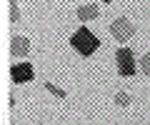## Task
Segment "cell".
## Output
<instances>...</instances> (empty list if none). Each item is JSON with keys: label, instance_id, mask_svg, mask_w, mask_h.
I'll return each mask as SVG.
<instances>
[{"label": "cell", "instance_id": "1", "mask_svg": "<svg viewBox=\"0 0 150 125\" xmlns=\"http://www.w3.org/2000/svg\"><path fill=\"white\" fill-rule=\"evenodd\" d=\"M70 45H73L83 58H90V55L100 48V40H98L88 28H78V30L73 33V38H70Z\"/></svg>", "mask_w": 150, "mask_h": 125}, {"label": "cell", "instance_id": "2", "mask_svg": "<svg viewBox=\"0 0 150 125\" xmlns=\"http://www.w3.org/2000/svg\"><path fill=\"white\" fill-rule=\"evenodd\" d=\"M110 35L118 40V43H128V40L135 35V25L128 20V18H115V20L110 23Z\"/></svg>", "mask_w": 150, "mask_h": 125}, {"label": "cell", "instance_id": "3", "mask_svg": "<svg viewBox=\"0 0 150 125\" xmlns=\"http://www.w3.org/2000/svg\"><path fill=\"white\" fill-rule=\"evenodd\" d=\"M115 58H118V73L123 78L135 75V55H133L130 48H120L118 53H115Z\"/></svg>", "mask_w": 150, "mask_h": 125}, {"label": "cell", "instance_id": "4", "mask_svg": "<svg viewBox=\"0 0 150 125\" xmlns=\"http://www.w3.org/2000/svg\"><path fill=\"white\" fill-rule=\"evenodd\" d=\"M10 75H13V80H15V83H28V80H33L35 73H33L30 63H20V65H13Z\"/></svg>", "mask_w": 150, "mask_h": 125}, {"label": "cell", "instance_id": "5", "mask_svg": "<svg viewBox=\"0 0 150 125\" xmlns=\"http://www.w3.org/2000/svg\"><path fill=\"white\" fill-rule=\"evenodd\" d=\"M10 53L15 55V58H25L28 53H30V40L23 38V35H15L10 43Z\"/></svg>", "mask_w": 150, "mask_h": 125}, {"label": "cell", "instance_id": "6", "mask_svg": "<svg viewBox=\"0 0 150 125\" xmlns=\"http://www.w3.org/2000/svg\"><path fill=\"white\" fill-rule=\"evenodd\" d=\"M98 15H100V10H98L95 5H80V8H78V20H80V23L95 20Z\"/></svg>", "mask_w": 150, "mask_h": 125}, {"label": "cell", "instance_id": "7", "mask_svg": "<svg viewBox=\"0 0 150 125\" xmlns=\"http://www.w3.org/2000/svg\"><path fill=\"white\" fill-rule=\"evenodd\" d=\"M115 105L128 108V105H130V95H128V93H118V95H115Z\"/></svg>", "mask_w": 150, "mask_h": 125}, {"label": "cell", "instance_id": "8", "mask_svg": "<svg viewBox=\"0 0 150 125\" xmlns=\"http://www.w3.org/2000/svg\"><path fill=\"white\" fill-rule=\"evenodd\" d=\"M10 20L18 23L20 20V10H18V0H10Z\"/></svg>", "mask_w": 150, "mask_h": 125}, {"label": "cell", "instance_id": "9", "mask_svg": "<svg viewBox=\"0 0 150 125\" xmlns=\"http://www.w3.org/2000/svg\"><path fill=\"white\" fill-rule=\"evenodd\" d=\"M45 88H48V93H53L55 98H68V95H65V90H60V88H55L53 83H45Z\"/></svg>", "mask_w": 150, "mask_h": 125}, {"label": "cell", "instance_id": "10", "mask_svg": "<svg viewBox=\"0 0 150 125\" xmlns=\"http://www.w3.org/2000/svg\"><path fill=\"white\" fill-rule=\"evenodd\" d=\"M140 70H143L145 75H150V53L143 55V60H140Z\"/></svg>", "mask_w": 150, "mask_h": 125}, {"label": "cell", "instance_id": "11", "mask_svg": "<svg viewBox=\"0 0 150 125\" xmlns=\"http://www.w3.org/2000/svg\"><path fill=\"white\" fill-rule=\"evenodd\" d=\"M103 3H110V0H103Z\"/></svg>", "mask_w": 150, "mask_h": 125}]
</instances>
